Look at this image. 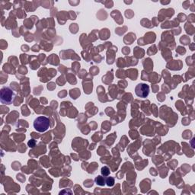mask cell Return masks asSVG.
<instances>
[{
    "mask_svg": "<svg viewBox=\"0 0 195 195\" xmlns=\"http://www.w3.org/2000/svg\"><path fill=\"white\" fill-rule=\"evenodd\" d=\"M50 120L44 116L37 117L34 121V127L38 132L43 133L47 131L50 127Z\"/></svg>",
    "mask_w": 195,
    "mask_h": 195,
    "instance_id": "1",
    "label": "cell"
},
{
    "mask_svg": "<svg viewBox=\"0 0 195 195\" xmlns=\"http://www.w3.org/2000/svg\"><path fill=\"white\" fill-rule=\"evenodd\" d=\"M14 93L12 89L8 87L2 88L0 92V100L2 104H11L13 101Z\"/></svg>",
    "mask_w": 195,
    "mask_h": 195,
    "instance_id": "2",
    "label": "cell"
},
{
    "mask_svg": "<svg viewBox=\"0 0 195 195\" xmlns=\"http://www.w3.org/2000/svg\"><path fill=\"white\" fill-rule=\"evenodd\" d=\"M135 93L138 97L146 98L149 96V93H150V87L146 84H138L135 88Z\"/></svg>",
    "mask_w": 195,
    "mask_h": 195,
    "instance_id": "3",
    "label": "cell"
},
{
    "mask_svg": "<svg viewBox=\"0 0 195 195\" xmlns=\"http://www.w3.org/2000/svg\"><path fill=\"white\" fill-rule=\"evenodd\" d=\"M96 181L97 183V185H100V186H104L105 185V181H104V179L101 176H98L96 178Z\"/></svg>",
    "mask_w": 195,
    "mask_h": 195,
    "instance_id": "4",
    "label": "cell"
},
{
    "mask_svg": "<svg viewBox=\"0 0 195 195\" xmlns=\"http://www.w3.org/2000/svg\"><path fill=\"white\" fill-rule=\"evenodd\" d=\"M101 173L103 176H108L110 175V169L107 166H104V167L101 168Z\"/></svg>",
    "mask_w": 195,
    "mask_h": 195,
    "instance_id": "5",
    "label": "cell"
},
{
    "mask_svg": "<svg viewBox=\"0 0 195 195\" xmlns=\"http://www.w3.org/2000/svg\"><path fill=\"white\" fill-rule=\"evenodd\" d=\"M106 183H107V186L112 187L115 185V178L112 177H108L106 179Z\"/></svg>",
    "mask_w": 195,
    "mask_h": 195,
    "instance_id": "6",
    "label": "cell"
}]
</instances>
